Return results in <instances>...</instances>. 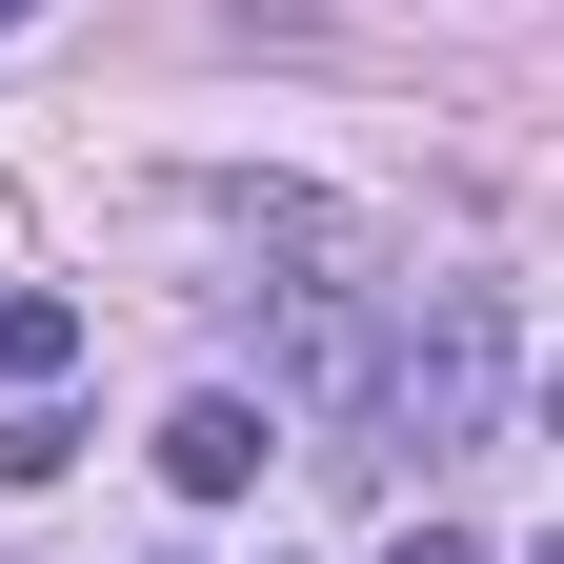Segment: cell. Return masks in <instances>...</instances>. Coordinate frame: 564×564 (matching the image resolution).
<instances>
[{"label":"cell","mask_w":564,"mask_h":564,"mask_svg":"<svg viewBox=\"0 0 564 564\" xmlns=\"http://www.w3.org/2000/svg\"><path fill=\"white\" fill-rule=\"evenodd\" d=\"M544 444H564V364H544Z\"/></svg>","instance_id":"6"},{"label":"cell","mask_w":564,"mask_h":564,"mask_svg":"<svg viewBox=\"0 0 564 564\" xmlns=\"http://www.w3.org/2000/svg\"><path fill=\"white\" fill-rule=\"evenodd\" d=\"M61 364H82V303H61V282H0V383H21V403H41Z\"/></svg>","instance_id":"4"},{"label":"cell","mask_w":564,"mask_h":564,"mask_svg":"<svg viewBox=\"0 0 564 564\" xmlns=\"http://www.w3.org/2000/svg\"><path fill=\"white\" fill-rule=\"evenodd\" d=\"M505 383H524V323H505V282H403L383 303V383H364V444H484L505 423ZM343 444V464H364Z\"/></svg>","instance_id":"1"},{"label":"cell","mask_w":564,"mask_h":564,"mask_svg":"<svg viewBox=\"0 0 564 564\" xmlns=\"http://www.w3.org/2000/svg\"><path fill=\"white\" fill-rule=\"evenodd\" d=\"M383 564H484V544H464V524H403V544H383Z\"/></svg>","instance_id":"5"},{"label":"cell","mask_w":564,"mask_h":564,"mask_svg":"<svg viewBox=\"0 0 564 564\" xmlns=\"http://www.w3.org/2000/svg\"><path fill=\"white\" fill-rule=\"evenodd\" d=\"M544 564H564V544H544Z\"/></svg>","instance_id":"9"},{"label":"cell","mask_w":564,"mask_h":564,"mask_svg":"<svg viewBox=\"0 0 564 564\" xmlns=\"http://www.w3.org/2000/svg\"><path fill=\"white\" fill-rule=\"evenodd\" d=\"M0 21H41V0H0Z\"/></svg>","instance_id":"7"},{"label":"cell","mask_w":564,"mask_h":564,"mask_svg":"<svg viewBox=\"0 0 564 564\" xmlns=\"http://www.w3.org/2000/svg\"><path fill=\"white\" fill-rule=\"evenodd\" d=\"M262 564H282V544H262Z\"/></svg>","instance_id":"8"},{"label":"cell","mask_w":564,"mask_h":564,"mask_svg":"<svg viewBox=\"0 0 564 564\" xmlns=\"http://www.w3.org/2000/svg\"><path fill=\"white\" fill-rule=\"evenodd\" d=\"M162 484H182V505H242V484H262V403H242V383L162 403Z\"/></svg>","instance_id":"3"},{"label":"cell","mask_w":564,"mask_h":564,"mask_svg":"<svg viewBox=\"0 0 564 564\" xmlns=\"http://www.w3.org/2000/svg\"><path fill=\"white\" fill-rule=\"evenodd\" d=\"M364 383H383V282H364V242H343L323 282L262 303V403L323 423V444H364Z\"/></svg>","instance_id":"2"}]
</instances>
